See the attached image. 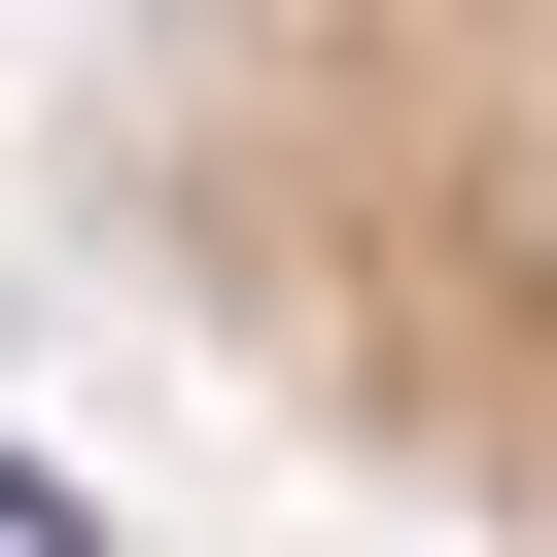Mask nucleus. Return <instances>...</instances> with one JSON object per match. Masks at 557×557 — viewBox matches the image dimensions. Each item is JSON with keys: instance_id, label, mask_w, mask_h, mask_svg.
I'll return each instance as SVG.
<instances>
[{"instance_id": "obj_1", "label": "nucleus", "mask_w": 557, "mask_h": 557, "mask_svg": "<svg viewBox=\"0 0 557 557\" xmlns=\"http://www.w3.org/2000/svg\"><path fill=\"white\" fill-rule=\"evenodd\" d=\"M104 278L383 522L557 557V0H278L70 70Z\"/></svg>"}]
</instances>
